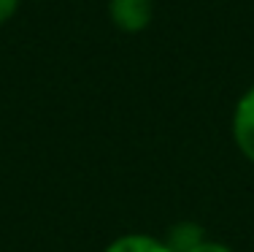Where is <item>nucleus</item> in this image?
Masks as SVG:
<instances>
[{
	"instance_id": "nucleus-1",
	"label": "nucleus",
	"mask_w": 254,
	"mask_h": 252,
	"mask_svg": "<svg viewBox=\"0 0 254 252\" xmlns=\"http://www.w3.org/2000/svg\"><path fill=\"white\" fill-rule=\"evenodd\" d=\"M152 16H154L152 0H108V19L114 22V27L127 35L143 33L152 25Z\"/></svg>"
},
{
	"instance_id": "nucleus-2",
	"label": "nucleus",
	"mask_w": 254,
	"mask_h": 252,
	"mask_svg": "<svg viewBox=\"0 0 254 252\" xmlns=\"http://www.w3.org/2000/svg\"><path fill=\"white\" fill-rule=\"evenodd\" d=\"M233 141L238 152L254 166V84L241 95L233 109Z\"/></svg>"
},
{
	"instance_id": "nucleus-3",
	"label": "nucleus",
	"mask_w": 254,
	"mask_h": 252,
	"mask_svg": "<svg viewBox=\"0 0 254 252\" xmlns=\"http://www.w3.org/2000/svg\"><path fill=\"white\" fill-rule=\"evenodd\" d=\"M162 242L168 244L171 252H190L192 247L205 242V231H203V225L192 223V220H184V223H176L168 228Z\"/></svg>"
},
{
	"instance_id": "nucleus-4",
	"label": "nucleus",
	"mask_w": 254,
	"mask_h": 252,
	"mask_svg": "<svg viewBox=\"0 0 254 252\" xmlns=\"http://www.w3.org/2000/svg\"><path fill=\"white\" fill-rule=\"evenodd\" d=\"M103 252H171L168 244L149 233H125L117 236Z\"/></svg>"
},
{
	"instance_id": "nucleus-5",
	"label": "nucleus",
	"mask_w": 254,
	"mask_h": 252,
	"mask_svg": "<svg viewBox=\"0 0 254 252\" xmlns=\"http://www.w3.org/2000/svg\"><path fill=\"white\" fill-rule=\"evenodd\" d=\"M22 0H0V25H5L8 19H14V14L19 11Z\"/></svg>"
},
{
	"instance_id": "nucleus-6",
	"label": "nucleus",
	"mask_w": 254,
	"mask_h": 252,
	"mask_svg": "<svg viewBox=\"0 0 254 252\" xmlns=\"http://www.w3.org/2000/svg\"><path fill=\"white\" fill-rule=\"evenodd\" d=\"M190 252H233L227 247V244H222V242H211V239H205V242H200L197 247H192Z\"/></svg>"
}]
</instances>
